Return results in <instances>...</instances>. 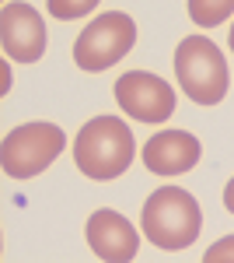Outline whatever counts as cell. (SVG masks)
I'll use <instances>...</instances> for the list:
<instances>
[{
  "instance_id": "cell-1",
  "label": "cell",
  "mask_w": 234,
  "mask_h": 263,
  "mask_svg": "<svg viewBox=\"0 0 234 263\" xmlns=\"http://www.w3.org/2000/svg\"><path fill=\"white\" fill-rule=\"evenodd\" d=\"M74 162L88 179H119L133 162V134L119 116H95L74 137Z\"/></svg>"
},
{
  "instance_id": "cell-2",
  "label": "cell",
  "mask_w": 234,
  "mask_h": 263,
  "mask_svg": "<svg viewBox=\"0 0 234 263\" xmlns=\"http://www.w3.org/2000/svg\"><path fill=\"white\" fill-rule=\"evenodd\" d=\"M140 224H143V235L157 249L178 253V249H189L199 239L203 211H199L193 193H185L178 186H161V190H154L147 197Z\"/></svg>"
},
{
  "instance_id": "cell-3",
  "label": "cell",
  "mask_w": 234,
  "mask_h": 263,
  "mask_svg": "<svg viewBox=\"0 0 234 263\" xmlns=\"http://www.w3.org/2000/svg\"><path fill=\"white\" fill-rule=\"evenodd\" d=\"M175 78L196 105H217L227 95V60L206 35H189L175 49Z\"/></svg>"
},
{
  "instance_id": "cell-4",
  "label": "cell",
  "mask_w": 234,
  "mask_h": 263,
  "mask_svg": "<svg viewBox=\"0 0 234 263\" xmlns=\"http://www.w3.org/2000/svg\"><path fill=\"white\" fill-rule=\"evenodd\" d=\"M67 147V134L56 123H21L0 144V165L11 179H32L46 172Z\"/></svg>"
},
{
  "instance_id": "cell-5",
  "label": "cell",
  "mask_w": 234,
  "mask_h": 263,
  "mask_svg": "<svg viewBox=\"0 0 234 263\" xmlns=\"http://www.w3.org/2000/svg\"><path fill=\"white\" fill-rule=\"evenodd\" d=\"M133 42H137L133 18L122 14V11H105L91 25H84V32L77 35V42H74V63L80 70H91V74L109 70V67H116L133 49Z\"/></svg>"
},
{
  "instance_id": "cell-6",
  "label": "cell",
  "mask_w": 234,
  "mask_h": 263,
  "mask_svg": "<svg viewBox=\"0 0 234 263\" xmlns=\"http://www.w3.org/2000/svg\"><path fill=\"white\" fill-rule=\"evenodd\" d=\"M116 102L126 116L140 123H164L175 112V91L172 84L161 81L147 70H130L116 81Z\"/></svg>"
},
{
  "instance_id": "cell-7",
  "label": "cell",
  "mask_w": 234,
  "mask_h": 263,
  "mask_svg": "<svg viewBox=\"0 0 234 263\" xmlns=\"http://www.w3.org/2000/svg\"><path fill=\"white\" fill-rule=\"evenodd\" d=\"M0 46L4 57L18 63H35L46 53V21L32 4L11 0L0 11Z\"/></svg>"
},
{
  "instance_id": "cell-8",
  "label": "cell",
  "mask_w": 234,
  "mask_h": 263,
  "mask_svg": "<svg viewBox=\"0 0 234 263\" xmlns=\"http://www.w3.org/2000/svg\"><path fill=\"white\" fill-rule=\"evenodd\" d=\"M88 246L98 260L130 263L140 249V235L119 211H95L88 218Z\"/></svg>"
},
{
  "instance_id": "cell-9",
  "label": "cell",
  "mask_w": 234,
  "mask_h": 263,
  "mask_svg": "<svg viewBox=\"0 0 234 263\" xmlns=\"http://www.w3.org/2000/svg\"><path fill=\"white\" fill-rule=\"evenodd\" d=\"M199 155H203L199 141L193 134H185V130H164V134H157V137H151L143 144V165L151 172H157V176L189 172V168H196Z\"/></svg>"
},
{
  "instance_id": "cell-10",
  "label": "cell",
  "mask_w": 234,
  "mask_h": 263,
  "mask_svg": "<svg viewBox=\"0 0 234 263\" xmlns=\"http://www.w3.org/2000/svg\"><path fill=\"white\" fill-rule=\"evenodd\" d=\"M234 14V0H189V18L199 28H217Z\"/></svg>"
},
{
  "instance_id": "cell-11",
  "label": "cell",
  "mask_w": 234,
  "mask_h": 263,
  "mask_svg": "<svg viewBox=\"0 0 234 263\" xmlns=\"http://www.w3.org/2000/svg\"><path fill=\"white\" fill-rule=\"evenodd\" d=\"M46 7H49V14L59 21H74V18H84V14H91L98 7V0H46Z\"/></svg>"
},
{
  "instance_id": "cell-12",
  "label": "cell",
  "mask_w": 234,
  "mask_h": 263,
  "mask_svg": "<svg viewBox=\"0 0 234 263\" xmlns=\"http://www.w3.org/2000/svg\"><path fill=\"white\" fill-rule=\"evenodd\" d=\"M203 263H234V235L214 242L206 253H203Z\"/></svg>"
},
{
  "instance_id": "cell-13",
  "label": "cell",
  "mask_w": 234,
  "mask_h": 263,
  "mask_svg": "<svg viewBox=\"0 0 234 263\" xmlns=\"http://www.w3.org/2000/svg\"><path fill=\"white\" fill-rule=\"evenodd\" d=\"M224 207H227V211L234 214V179L227 182V186H224Z\"/></svg>"
},
{
  "instance_id": "cell-14",
  "label": "cell",
  "mask_w": 234,
  "mask_h": 263,
  "mask_svg": "<svg viewBox=\"0 0 234 263\" xmlns=\"http://www.w3.org/2000/svg\"><path fill=\"white\" fill-rule=\"evenodd\" d=\"M231 53H234V25H231Z\"/></svg>"
}]
</instances>
